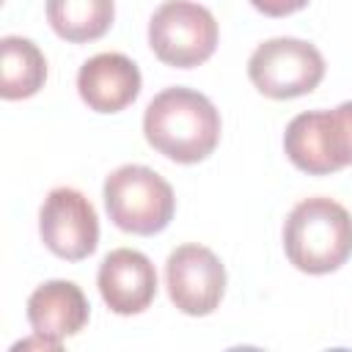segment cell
I'll list each match as a JSON object with an SVG mask.
<instances>
[{
	"mask_svg": "<svg viewBox=\"0 0 352 352\" xmlns=\"http://www.w3.org/2000/svg\"><path fill=\"white\" fill-rule=\"evenodd\" d=\"M143 135L162 157L192 165L214 151L220 140V113L192 88H165L146 107Z\"/></svg>",
	"mask_w": 352,
	"mask_h": 352,
	"instance_id": "cell-1",
	"label": "cell"
},
{
	"mask_svg": "<svg viewBox=\"0 0 352 352\" xmlns=\"http://www.w3.org/2000/svg\"><path fill=\"white\" fill-rule=\"evenodd\" d=\"M283 250L289 261L308 275L336 272L352 256V217L324 195L300 201L283 226Z\"/></svg>",
	"mask_w": 352,
	"mask_h": 352,
	"instance_id": "cell-2",
	"label": "cell"
},
{
	"mask_svg": "<svg viewBox=\"0 0 352 352\" xmlns=\"http://www.w3.org/2000/svg\"><path fill=\"white\" fill-rule=\"evenodd\" d=\"M104 206L110 220L129 234H160L176 212L173 187L146 165H121L104 179Z\"/></svg>",
	"mask_w": 352,
	"mask_h": 352,
	"instance_id": "cell-3",
	"label": "cell"
},
{
	"mask_svg": "<svg viewBox=\"0 0 352 352\" xmlns=\"http://www.w3.org/2000/svg\"><path fill=\"white\" fill-rule=\"evenodd\" d=\"M154 55L176 69H192L212 58L217 47V22L209 8L190 0H165L148 22Z\"/></svg>",
	"mask_w": 352,
	"mask_h": 352,
	"instance_id": "cell-4",
	"label": "cell"
},
{
	"mask_svg": "<svg viewBox=\"0 0 352 352\" xmlns=\"http://www.w3.org/2000/svg\"><path fill=\"white\" fill-rule=\"evenodd\" d=\"M248 77L270 99H294L311 94L322 82L324 58L302 38L278 36L253 50Z\"/></svg>",
	"mask_w": 352,
	"mask_h": 352,
	"instance_id": "cell-5",
	"label": "cell"
},
{
	"mask_svg": "<svg viewBox=\"0 0 352 352\" xmlns=\"http://www.w3.org/2000/svg\"><path fill=\"white\" fill-rule=\"evenodd\" d=\"M38 231L44 245L66 258H88L99 245V217L94 204L74 187H55L41 204Z\"/></svg>",
	"mask_w": 352,
	"mask_h": 352,
	"instance_id": "cell-6",
	"label": "cell"
},
{
	"mask_svg": "<svg viewBox=\"0 0 352 352\" xmlns=\"http://www.w3.org/2000/svg\"><path fill=\"white\" fill-rule=\"evenodd\" d=\"M283 148L294 168L314 176L336 173L352 165L349 138L338 110H308L294 116L286 126Z\"/></svg>",
	"mask_w": 352,
	"mask_h": 352,
	"instance_id": "cell-7",
	"label": "cell"
},
{
	"mask_svg": "<svg viewBox=\"0 0 352 352\" xmlns=\"http://www.w3.org/2000/svg\"><path fill=\"white\" fill-rule=\"evenodd\" d=\"M170 302L187 316L212 314L226 292V267L204 245H179L165 261Z\"/></svg>",
	"mask_w": 352,
	"mask_h": 352,
	"instance_id": "cell-8",
	"label": "cell"
},
{
	"mask_svg": "<svg viewBox=\"0 0 352 352\" xmlns=\"http://www.w3.org/2000/svg\"><path fill=\"white\" fill-rule=\"evenodd\" d=\"M96 286L113 314L132 316L146 311L157 297V270L146 253L118 248L102 258Z\"/></svg>",
	"mask_w": 352,
	"mask_h": 352,
	"instance_id": "cell-9",
	"label": "cell"
},
{
	"mask_svg": "<svg viewBox=\"0 0 352 352\" xmlns=\"http://www.w3.org/2000/svg\"><path fill=\"white\" fill-rule=\"evenodd\" d=\"M80 99L96 113H118L140 94V69L121 52H99L80 66Z\"/></svg>",
	"mask_w": 352,
	"mask_h": 352,
	"instance_id": "cell-10",
	"label": "cell"
},
{
	"mask_svg": "<svg viewBox=\"0 0 352 352\" xmlns=\"http://www.w3.org/2000/svg\"><path fill=\"white\" fill-rule=\"evenodd\" d=\"M88 314L91 305L82 289L72 280H47L28 297V322L33 333L58 346L88 324Z\"/></svg>",
	"mask_w": 352,
	"mask_h": 352,
	"instance_id": "cell-11",
	"label": "cell"
},
{
	"mask_svg": "<svg viewBox=\"0 0 352 352\" xmlns=\"http://www.w3.org/2000/svg\"><path fill=\"white\" fill-rule=\"evenodd\" d=\"M47 80L44 52L22 36L0 38V96L3 99H28L38 94Z\"/></svg>",
	"mask_w": 352,
	"mask_h": 352,
	"instance_id": "cell-12",
	"label": "cell"
},
{
	"mask_svg": "<svg viewBox=\"0 0 352 352\" xmlns=\"http://www.w3.org/2000/svg\"><path fill=\"white\" fill-rule=\"evenodd\" d=\"M116 16L113 0H47V19L52 30L66 41L102 38Z\"/></svg>",
	"mask_w": 352,
	"mask_h": 352,
	"instance_id": "cell-13",
	"label": "cell"
},
{
	"mask_svg": "<svg viewBox=\"0 0 352 352\" xmlns=\"http://www.w3.org/2000/svg\"><path fill=\"white\" fill-rule=\"evenodd\" d=\"M250 6L256 11H261L264 16H289L300 8H305L308 0H250Z\"/></svg>",
	"mask_w": 352,
	"mask_h": 352,
	"instance_id": "cell-14",
	"label": "cell"
},
{
	"mask_svg": "<svg viewBox=\"0 0 352 352\" xmlns=\"http://www.w3.org/2000/svg\"><path fill=\"white\" fill-rule=\"evenodd\" d=\"M338 116H341V121H344V126H346V138H349V151H352V102H341L338 107Z\"/></svg>",
	"mask_w": 352,
	"mask_h": 352,
	"instance_id": "cell-15",
	"label": "cell"
}]
</instances>
